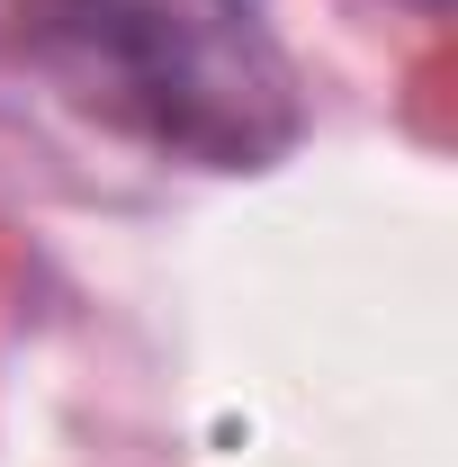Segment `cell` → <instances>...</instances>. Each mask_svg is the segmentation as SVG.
I'll list each match as a JSON object with an SVG mask.
<instances>
[{
  "label": "cell",
  "instance_id": "cell-1",
  "mask_svg": "<svg viewBox=\"0 0 458 467\" xmlns=\"http://www.w3.org/2000/svg\"><path fill=\"white\" fill-rule=\"evenodd\" d=\"M0 46L72 117L198 171H270L306 135L297 72L225 0H9Z\"/></svg>",
  "mask_w": 458,
  "mask_h": 467
},
{
  "label": "cell",
  "instance_id": "cell-2",
  "mask_svg": "<svg viewBox=\"0 0 458 467\" xmlns=\"http://www.w3.org/2000/svg\"><path fill=\"white\" fill-rule=\"evenodd\" d=\"M225 9H243V18H261V0H225Z\"/></svg>",
  "mask_w": 458,
  "mask_h": 467
},
{
  "label": "cell",
  "instance_id": "cell-3",
  "mask_svg": "<svg viewBox=\"0 0 458 467\" xmlns=\"http://www.w3.org/2000/svg\"><path fill=\"white\" fill-rule=\"evenodd\" d=\"M422 9H441V0H422Z\"/></svg>",
  "mask_w": 458,
  "mask_h": 467
}]
</instances>
